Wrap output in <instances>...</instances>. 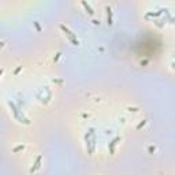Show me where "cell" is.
Returning a JSON list of instances; mask_svg holds the SVG:
<instances>
[{
    "mask_svg": "<svg viewBox=\"0 0 175 175\" xmlns=\"http://www.w3.org/2000/svg\"><path fill=\"white\" fill-rule=\"evenodd\" d=\"M145 123H146V120H142V122H141V123H139V125L137 126V129L139 130V129H141V127H142V126H144V125H145Z\"/></svg>",
    "mask_w": 175,
    "mask_h": 175,
    "instance_id": "8",
    "label": "cell"
},
{
    "mask_svg": "<svg viewBox=\"0 0 175 175\" xmlns=\"http://www.w3.org/2000/svg\"><path fill=\"white\" fill-rule=\"evenodd\" d=\"M60 29H62L63 32H64V34H66V36H67V37H68V40L71 41V42L74 44V45H80V41L77 40V37L74 36V34H73V32H71V30H70L68 28H66L64 25H60Z\"/></svg>",
    "mask_w": 175,
    "mask_h": 175,
    "instance_id": "2",
    "label": "cell"
},
{
    "mask_svg": "<svg viewBox=\"0 0 175 175\" xmlns=\"http://www.w3.org/2000/svg\"><path fill=\"white\" fill-rule=\"evenodd\" d=\"M118 141H119V137H115V138H113L111 142H109L108 149H109V153H111V155H113V152H115V146H116Z\"/></svg>",
    "mask_w": 175,
    "mask_h": 175,
    "instance_id": "4",
    "label": "cell"
},
{
    "mask_svg": "<svg viewBox=\"0 0 175 175\" xmlns=\"http://www.w3.org/2000/svg\"><path fill=\"white\" fill-rule=\"evenodd\" d=\"M106 10H107V23L111 26L113 23L112 22V10H111V7H107Z\"/></svg>",
    "mask_w": 175,
    "mask_h": 175,
    "instance_id": "5",
    "label": "cell"
},
{
    "mask_svg": "<svg viewBox=\"0 0 175 175\" xmlns=\"http://www.w3.org/2000/svg\"><path fill=\"white\" fill-rule=\"evenodd\" d=\"M130 111H133V112H137L138 111V108H135V107H133V108H129Z\"/></svg>",
    "mask_w": 175,
    "mask_h": 175,
    "instance_id": "9",
    "label": "cell"
},
{
    "mask_svg": "<svg viewBox=\"0 0 175 175\" xmlns=\"http://www.w3.org/2000/svg\"><path fill=\"white\" fill-rule=\"evenodd\" d=\"M34 25H36V28H37L38 30H41V28H40V25H38V23H37V22H34Z\"/></svg>",
    "mask_w": 175,
    "mask_h": 175,
    "instance_id": "10",
    "label": "cell"
},
{
    "mask_svg": "<svg viewBox=\"0 0 175 175\" xmlns=\"http://www.w3.org/2000/svg\"><path fill=\"white\" fill-rule=\"evenodd\" d=\"M8 106H10V108H11V111H12V113H14V116L18 119V122H21V123H26V125H29V120H28V118H25L23 116V113H22V111L15 106V103L14 101H8Z\"/></svg>",
    "mask_w": 175,
    "mask_h": 175,
    "instance_id": "1",
    "label": "cell"
},
{
    "mask_svg": "<svg viewBox=\"0 0 175 175\" xmlns=\"http://www.w3.org/2000/svg\"><path fill=\"white\" fill-rule=\"evenodd\" d=\"M23 148H25L23 145H18V146H15L14 149H12V152H14V153H15V152H19V151H22V149H23Z\"/></svg>",
    "mask_w": 175,
    "mask_h": 175,
    "instance_id": "7",
    "label": "cell"
},
{
    "mask_svg": "<svg viewBox=\"0 0 175 175\" xmlns=\"http://www.w3.org/2000/svg\"><path fill=\"white\" fill-rule=\"evenodd\" d=\"M82 6H84V7L86 8V11H87V12H89V14H90V15H93V12H94V11H93V8H92V7L89 6V4H87L86 2H82Z\"/></svg>",
    "mask_w": 175,
    "mask_h": 175,
    "instance_id": "6",
    "label": "cell"
},
{
    "mask_svg": "<svg viewBox=\"0 0 175 175\" xmlns=\"http://www.w3.org/2000/svg\"><path fill=\"white\" fill-rule=\"evenodd\" d=\"M41 159H42V156H37V159H36V163H34V165L32 168H30V174H33V172H36L38 168H40V165H41Z\"/></svg>",
    "mask_w": 175,
    "mask_h": 175,
    "instance_id": "3",
    "label": "cell"
}]
</instances>
